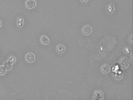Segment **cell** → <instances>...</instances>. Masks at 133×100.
I'll return each instance as SVG.
<instances>
[{
  "label": "cell",
  "instance_id": "30bf717a",
  "mask_svg": "<svg viewBox=\"0 0 133 100\" xmlns=\"http://www.w3.org/2000/svg\"><path fill=\"white\" fill-rule=\"evenodd\" d=\"M81 1H83V2H86V1H88V0H81Z\"/></svg>",
  "mask_w": 133,
  "mask_h": 100
},
{
  "label": "cell",
  "instance_id": "5b68a950",
  "mask_svg": "<svg viewBox=\"0 0 133 100\" xmlns=\"http://www.w3.org/2000/svg\"><path fill=\"white\" fill-rule=\"evenodd\" d=\"M65 46L63 45H58L57 47H56V50L58 53H64V51H65Z\"/></svg>",
  "mask_w": 133,
  "mask_h": 100
},
{
  "label": "cell",
  "instance_id": "52a82bcc",
  "mask_svg": "<svg viewBox=\"0 0 133 100\" xmlns=\"http://www.w3.org/2000/svg\"><path fill=\"white\" fill-rule=\"evenodd\" d=\"M102 72L103 73H108V71H109V70H110V67H109V66L108 65H107V64H105V65H103V66H102Z\"/></svg>",
  "mask_w": 133,
  "mask_h": 100
},
{
  "label": "cell",
  "instance_id": "7a4b0ae2",
  "mask_svg": "<svg viewBox=\"0 0 133 100\" xmlns=\"http://www.w3.org/2000/svg\"><path fill=\"white\" fill-rule=\"evenodd\" d=\"M25 59H26V61L28 62V63H33L35 60V56L34 55L33 53H27L26 55L25 56Z\"/></svg>",
  "mask_w": 133,
  "mask_h": 100
},
{
  "label": "cell",
  "instance_id": "6da1fadb",
  "mask_svg": "<svg viewBox=\"0 0 133 100\" xmlns=\"http://www.w3.org/2000/svg\"><path fill=\"white\" fill-rule=\"evenodd\" d=\"M25 6L27 9H33L36 6L35 0H27L25 3Z\"/></svg>",
  "mask_w": 133,
  "mask_h": 100
},
{
  "label": "cell",
  "instance_id": "ba28073f",
  "mask_svg": "<svg viewBox=\"0 0 133 100\" xmlns=\"http://www.w3.org/2000/svg\"><path fill=\"white\" fill-rule=\"evenodd\" d=\"M6 69L4 66H0V75H4L6 72Z\"/></svg>",
  "mask_w": 133,
  "mask_h": 100
},
{
  "label": "cell",
  "instance_id": "8fae6325",
  "mask_svg": "<svg viewBox=\"0 0 133 100\" xmlns=\"http://www.w3.org/2000/svg\"><path fill=\"white\" fill-rule=\"evenodd\" d=\"M1 26H2V22H1V20H0V27H1Z\"/></svg>",
  "mask_w": 133,
  "mask_h": 100
},
{
  "label": "cell",
  "instance_id": "277c9868",
  "mask_svg": "<svg viewBox=\"0 0 133 100\" xmlns=\"http://www.w3.org/2000/svg\"><path fill=\"white\" fill-rule=\"evenodd\" d=\"M40 42L44 45H47V44H49V39L48 38H47L46 36H41L40 37Z\"/></svg>",
  "mask_w": 133,
  "mask_h": 100
},
{
  "label": "cell",
  "instance_id": "8992f818",
  "mask_svg": "<svg viewBox=\"0 0 133 100\" xmlns=\"http://www.w3.org/2000/svg\"><path fill=\"white\" fill-rule=\"evenodd\" d=\"M3 66H5L6 69L7 70H9L12 69V64H11V63L9 62V61L5 62V63H4V64H3Z\"/></svg>",
  "mask_w": 133,
  "mask_h": 100
},
{
  "label": "cell",
  "instance_id": "3957f363",
  "mask_svg": "<svg viewBox=\"0 0 133 100\" xmlns=\"http://www.w3.org/2000/svg\"><path fill=\"white\" fill-rule=\"evenodd\" d=\"M91 31H92V29L91 27H90V26H88V25H86L85 27H83V31L85 35H89V34H90L91 33Z\"/></svg>",
  "mask_w": 133,
  "mask_h": 100
},
{
  "label": "cell",
  "instance_id": "9c48e42d",
  "mask_svg": "<svg viewBox=\"0 0 133 100\" xmlns=\"http://www.w3.org/2000/svg\"><path fill=\"white\" fill-rule=\"evenodd\" d=\"M9 62H10L11 64H14L15 62H16V59H15V57L14 56H10L9 58V60H8Z\"/></svg>",
  "mask_w": 133,
  "mask_h": 100
}]
</instances>
